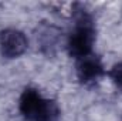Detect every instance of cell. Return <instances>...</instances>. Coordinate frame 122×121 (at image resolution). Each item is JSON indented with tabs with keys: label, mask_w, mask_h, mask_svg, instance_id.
Masks as SVG:
<instances>
[{
	"label": "cell",
	"mask_w": 122,
	"mask_h": 121,
	"mask_svg": "<svg viewBox=\"0 0 122 121\" xmlns=\"http://www.w3.org/2000/svg\"><path fill=\"white\" fill-rule=\"evenodd\" d=\"M72 16L74 23L67 37V49L68 53L78 60L92 54V47L95 41V26L91 14L84 10H75Z\"/></svg>",
	"instance_id": "obj_1"
},
{
	"label": "cell",
	"mask_w": 122,
	"mask_h": 121,
	"mask_svg": "<svg viewBox=\"0 0 122 121\" xmlns=\"http://www.w3.org/2000/svg\"><path fill=\"white\" fill-rule=\"evenodd\" d=\"M108 76H109L112 84L115 86V88L119 93H122V61L111 67V70L108 71Z\"/></svg>",
	"instance_id": "obj_5"
},
{
	"label": "cell",
	"mask_w": 122,
	"mask_h": 121,
	"mask_svg": "<svg viewBox=\"0 0 122 121\" xmlns=\"http://www.w3.org/2000/svg\"><path fill=\"white\" fill-rule=\"evenodd\" d=\"M29 47L26 34L19 29H4L0 31V51L6 59L21 57Z\"/></svg>",
	"instance_id": "obj_3"
},
{
	"label": "cell",
	"mask_w": 122,
	"mask_h": 121,
	"mask_svg": "<svg viewBox=\"0 0 122 121\" xmlns=\"http://www.w3.org/2000/svg\"><path fill=\"white\" fill-rule=\"evenodd\" d=\"M19 110L26 121H58L60 108L37 88H26L19 100Z\"/></svg>",
	"instance_id": "obj_2"
},
{
	"label": "cell",
	"mask_w": 122,
	"mask_h": 121,
	"mask_svg": "<svg viewBox=\"0 0 122 121\" xmlns=\"http://www.w3.org/2000/svg\"><path fill=\"white\" fill-rule=\"evenodd\" d=\"M104 73L105 71H104L102 61L94 53L77 60V67H75L77 78L85 86H91V84H95L97 81H99Z\"/></svg>",
	"instance_id": "obj_4"
}]
</instances>
